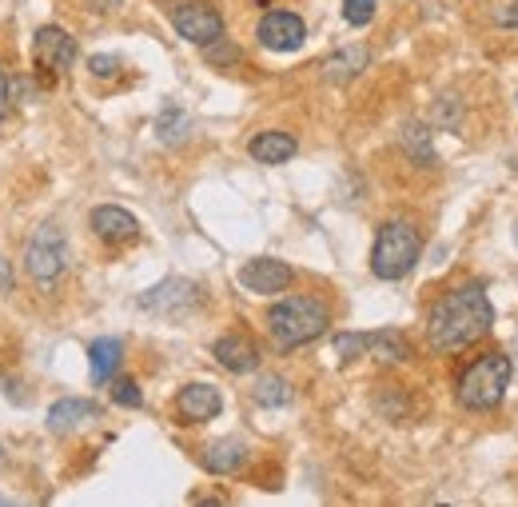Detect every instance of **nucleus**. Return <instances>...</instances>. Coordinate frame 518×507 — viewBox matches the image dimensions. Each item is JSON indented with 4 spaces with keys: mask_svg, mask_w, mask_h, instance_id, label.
<instances>
[{
    "mask_svg": "<svg viewBox=\"0 0 518 507\" xmlns=\"http://www.w3.org/2000/svg\"><path fill=\"white\" fill-rule=\"evenodd\" d=\"M495 324V308L487 300L483 284H459L451 288L427 316V336L439 352H463L479 344Z\"/></svg>",
    "mask_w": 518,
    "mask_h": 507,
    "instance_id": "f257e3e1",
    "label": "nucleus"
},
{
    "mask_svg": "<svg viewBox=\"0 0 518 507\" xmlns=\"http://www.w3.org/2000/svg\"><path fill=\"white\" fill-rule=\"evenodd\" d=\"M327 328H331V308L319 296H287L267 308V332L283 352H295L319 340Z\"/></svg>",
    "mask_w": 518,
    "mask_h": 507,
    "instance_id": "f03ea898",
    "label": "nucleus"
},
{
    "mask_svg": "<svg viewBox=\"0 0 518 507\" xmlns=\"http://www.w3.org/2000/svg\"><path fill=\"white\" fill-rule=\"evenodd\" d=\"M511 388V356L507 352H483L479 360H471L459 380H455V396L463 408L471 412H491L503 404Z\"/></svg>",
    "mask_w": 518,
    "mask_h": 507,
    "instance_id": "7ed1b4c3",
    "label": "nucleus"
},
{
    "mask_svg": "<svg viewBox=\"0 0 518 507\" xmlns=\"http://www.w3.org/2000/svg\"><path fill=\"white\" fill-rule=\"evenodd\" d=\"M423 256V232L411 220H387L375 232V248H371V272L379 280H403Z\"/></svg>",
    "mask_w": 518,
    "mask_h": 507,
    "instance_id": "20e7f679",
    "label": "nucleus"
},
{
    "mask_svg": "<svg viewBox=\"0 0 518 507\" xmlns=\"http://www.w3.org/2000/svg\"><path fill=\"white\" fill-rule=\"evenodd\" d=\"M24 272L28 280L48 292L56 288V280L68 272V240L56 224H40L32 236H28V248H24Z\"/></svg>",
    "mask_w": 518,
    "mask_h": 507,
    "instance_id": "39448f33",
    "label": "nucleus"
},
{
    "mask_svg": "<svg viewBox=\"0 0 518 507\" xmlns=\"http://www.w3.org/2000/svg\"><path fill=\"white\" fill-rule=\"evenodd\" d=\"M32 64L40 76H64L76 64V40L60 24H44L32 40Z\"/></svg>",
    "mask_w": 518,
    "mask_h": 507,
    "instance_id": "423d86ee",
    "label": "nucleus"
},
{
    "mask_svg": "<svg viewBox=\"0 0 518 507\" xmlns=\"http://www.w3.org/2000/svg\"><path fill=\"white\" fill-rule=\"evenodd\" d=\"M172 28L184 36V40H192V44H212L216 36H224V16L208 4V0H180L176 8H172Z\"/></svg>",
    "mask_w": 518,
    "mask_h": 507,
    "instance_id": "0eeeda50",
    "label": "nucleus"
},
{
    "mask_svg": "<svg viewBox=\"0 0 518 507\" xmlns=\"http://www.w3.org/2000/svg\"><path fill=\"white\" fill-rule=\"evenodd\" d=\"M196 304H200V288L192 280H180V276H172V280H164V284H156L140 296V308L156 312V316H184Z\"/></svg>",
    "mask_w": 518,
    "mask_h": 507,
    "instance_id": "6e6552de",
    "label": "nucleus"
},
{
    "mask_svg": "<svg viewBox=\"0 0 518 507\" xmlns=\"http://www.w3.org/2000/svg\"><path fill=\"white\" fill-rule=\"evenodd\" d=\"M256 36L259 44L271 48V52H295L307 40V24H303V16H295L287 8H275V12H267L259 20Z\"/></svg>",
    "mask_w": 518,
    "mask_h": 507,
    "instance_id": "1a4fd4ad",
    "label": "nucleus"
},
{
    "mask_svg": "<svg viewBox=\"0 0 518 507\" xmlns=\"http://www.w3.org/2000/svg\"><path fill=\"white\" fill-rule=\"evenodd\" d=\"M291 280H295L291 264H283L275 256H256V260H248L240 268V284L248 292H256V296H279L283 288H291Z\"/></svg>",
    "mask_w": 518,
    "mask_h": 507,
    "instance_id": "9d476101",
    "label": "nucleus"
},
{
    "mask_svg": "<svg viewBox=\"0 0 518 507\" xmlns=\"http://www.w3.org/2000/svg\"><path fill=\"white\" fill-rule=\"evenodd\" d=\"M176 412L188 424H208V420H216L224 412V396H220L216 384H188L176 396Z\"/></svg>",
    "mask_w": 518,
    "mask_h": 507,
    "instance_id": "9b49d317",
    "label": "nucleus"
},
{
    "mask_svg": "<svg viewBox=\"0 0 518 507\" xmlns=\"http://www.w3.org/2000/svg\"><path fill=\"white\" fill-rule=\"evenodd\" d=\"M92 232L104 244H132L140 236V220L120 204H100L92 208Z\"/></svg>",
    "mask_w": 518,
    "mask_h": 507,
    "instance_id": "f8f14e48",
    "label": "nucleus"
},
{
    "mask_svg": "<svg viewBox=\"0 0 518 507\" xmlns=\"http://www.w3.org/2000/svg\"><path fill=\"white\" fill-rule=\"evenodd\" d=\"M212 356H216V364H220V368H228V372H236V376H244V372L259 368L256 340H248L244 332H228V336H220V340L212 344Z\"/></svg>",
    "mask_w": 518,
    "mask_h": 507,
    "instance_id": "ddd939ff",
    "label": "nucleus"
},
{
    "mask_svg": "<svg viewBox=\"0 0 518 507\" xmlns=\"http://www.w3.org/2000/svg\"><path fill=\"white\" fill-rule=\"evenodd\" d=\"M367 352L375 364H407L411 360V340L399 332V328H379V332H367Z\"/></svg>",
    "mask_w": 518,
    "mask_h": 507,
    "instance_id": "4468645a",
    "label": "nucleus"
},
{
    "mask_svg": "<svg viewBox=\"0 0 518 507\" xmlns=\"http://www.w3.org/2000/svg\"><path fill=\"white\" fill-rule=\"evenodd\" d=\"M120 360H124V344H120L116 336L92 340V344H88V372H92V384H108V380L116 376Z\"/></svg>",
    "mask_w": 518,
    "mask_h": 507,
    "instance_id": "2eb2a0df",
    "label": "nucleus"
},
{
    "mask_svg": "<svg viewBox=\"0 0 518 507\" xmlns=\"http://www.w3.org/2000/svg\"><path fill=\"white\" fill-rule=\"evenodd\" d=\"M252 160L259 164H287L295 152H299V140L291 132H256L252 144H248Z\"/></svg>",
    "mask_w": 518,
    "mask_h": 507,
    "instance_id": "dca6fc26",
    "label": "nucleus"
},
{
    "mask_svg": "<svg viewBox=\"0 0 518 507\" xmlns=\"http://www.w3.org/2000/svg\"><path fill=\"white\" fill-rule=\"evenodd\" d=\"M367 60H371L367 44H347V48H339L335 56L323 60V76H327L331 84H347V80H355V76L367 68Z\"/></svg>",
    "mask_w": 518,
    "mask_h": 507,
    "instance_id": "f3484780",
    "label": "nucleus"
},
{
    "mask_svg": "<svg viewBox=\"0 0 518 507\" xmlns=\"http://www.w3.org/2000/svg\"><path fill=\"white\" fill-rule=\"evenodd\" d=\"M248 464V444L244 440H216L204 448V468L216 476H232Z\"/></svg>",
    "mask_w": 518,
    "mask_h": 507,
    "instance_id": "a211bd4d",
    "label": "nucleus"
},
{
    "mask_svg": "<svg viewBox=\"0 0 518 507\" xmlns=\"http://www.w3.org/2000/svg\"><path fill=\"white\" fill-rule=\"evenodd\" d=\"M88 420H96V404H92V400L68 396V400H56V404L48 408V428H52V432H72V428H80V424H88Z\"/></svg>",
    "mask_w": 518,
    "mask_h": 507,
    "instance_id": "6ab92c4d",
    "label": "nucleus"
},
{
    "mask_svg": "<svg viewBox=\"0 0 518 507\" xmlns=\"http://www.w3.org/2000/svg\"><path fill=\"white\" fill-rule=\"evenodd\" d=\"M184 132H188V112L176 108V104H168V108L156 116V136H160L164 144H180Z\"/></svg>",
    "mask_w": 518,
    "mask_h": 507,
    "instance_id": "aec40b11",
    "label": "nucleus"
},
{
    "mask_svg": "<svg viewBox=\"0 0 518 507\" xmlns=\"http://www.w3.org/2000/svg\"><path fill=\"white\" fill-rule=\"evenodd\" d=\"M256 404L259 408H283V404H291V384L283 376H263L256 384Z\"/></svg>",
    "mask_w": 518,
    "mask_h": 507,
    "instance_id": "412c9836",
    "label": "nucleus"
},
{
    "mask_svg": "<svg viewBox=\"0 0 518 507\" xmlns=\"http://www.w3.org/2000/svg\"><path fill=\"white\" fill-rule=\"evenodd\" d=\"M204 60L216 68H232V64H240V44L228 36H216L212 44H204Z\"/></svg>",
    "mask_w": 518,
    "mask_h": 507,
    "instance_id": "4be33fe9",
    "label": "nucleus"
},
{
    "mask_svg": "<svg viewBox=\"0 0 518 507\" xmlns=\"http://www.w3.org/2000/svg\"><path fill=\"white\" fill-rule=\"evenodd\" d=\"M335 352H339L343 364L363 360V352H367V332H339V336H335Z\"/></svg>",
    "mask_w": 518,
    "mask_h": 507,
    "instance_id": "5701e85b",
    "label": "nucleus"
},
{
    "mask_svg": "<svg viewBox=\"0 0 518 507\" xmlns=\"http://www.w3.org/2000/svg\"><path fill=\"white\" fill-rule=\"evenodd\" d=\"M375 404H379V412H383L387 420H403V416H407V396H403V388H379Z\"/></svg>",
    "mask_w": 518,
    "mask_h": 507,
    "instance_id": "b1692460",
    "label": "nucleus"
},
{
    "mask_svg": "<svg viewBox=\"0 0 518 507\" xmlns=\"http://www.w3.org/2000/svg\"><path fill=\"white\" fill-rule=\"evenodd\" d=\"M375 8H379V0H343V20L351 28H367L375 20Z\"/></svg>",
    "mask_w": 518,
    "mask_h": 507,
    "instance_id": "393cba45",
    "label": "nucleus"
},
{
    "mask_svg": "<svg viewBox=\"0 0 518 507\" xmlns=\"http://www.w3.org/2000/svg\"><path fill=\"white\" fill-rule=\"evenodd\" d=\"M403 144L423 160V164H435V152H431V136H427V128L423 124H411L407 132H403Z\"/></svg>",
    "mask_w": 518,
    "mask_h": 507,
    "instance_id": "a878e982",
    "label": "nucleus"
},
{
    "mask_svg": "<svg viewBox=\"0 0 518 507\" xmlns=\"http://www.w3.org/2000/svg\"><path fill=\"white\" fill-rule=\"evenodd\" d=\"M112 400H116L120 408H140V404H144V392H140L136 380L120 376V380H112Z\"/></svg>",
    "mask_w": 518,
    "mask_h": 507,
    "instance_id": "bb28decb",
    "label": "nucleus"
},
{
    "mask_svg": "<svg viewBox=\"0 0 518 507\" xmlns=\"http://www.w3.org/2000/svg\"><path fill=\"white\" fill-rule=\"evenodd\" d=\"M459 116H463V104H459L455 96L435 100V124H439V128H455V124H459Z\"/></svg>",
    "mask_w": 518,
    "mask_h": 507,
    "instance_id": "cd10ccee",
    "label": "nucleus"
},
{
    "mask_svg": "<svg viewBox=\"0 0 518 507\" xmlns=\"http://www.w3.org/2000/svg\"><path fill=\"white\" fill-rule=\"evenodd\" d=\"M88 72H92V76H100V80H108V76H116V72H120V56H104V52H100V56H92V60H88Z\"/></svg>",
    "mask_w": 518,
    "mask_h": 507,
    "instance_id": "c85d7f7f",
    "label": "nucleus"
},
{
    "mask_svg": "<svg viewBox=\"0 0 518 507\" xmlns=\"http://www.w3.org/2000/svg\"><path fill=\"white\" fill-rule=\"evenodd\" d=\"M495 20L507 24V28H518V4H503V8L495 12Z\"/></svg>",
    "mask_w": 518,
    "mask_h": 507,
    "instance_id": "c756f323",
    "label": "nucleus"
},
{
    "mask_svg": "<svg viewBox=\"0 0 518 507\" xmlns=\"http://www.w3.org/2000/svg\"><path fill=\"white\" fill-rule=\"evenodd\" d=\"M4 112H8V72L0 64V120H4Z\"/></svg>",
    "mask_w": 518,
    "mask_h": 507,
    "instance_id": "7c9ffc66",
    "label": "nucleus"
},
{
    "mask_svg": "<svg viewBox=\"0 0 518 507\" xmlns=\"http://www.w3.org/2000/svg\"><path fill=\"white\" fill-rule=\"evenodd\" d=\"M92 12H116L120 8V0H84Z\"/></svg>",
    "mask_w": 518,
    "mask_h": 507,
    "instance_id": "2f4dec72",
    "label": "nucleus"
},
{
    "mask_svg": "<svg viewBox=\"0 0 518 507\" xmlns=\"http://www.w3.org/2000/svg\"><path fill=\"white\" fill-rule=\"evenodd\" d=\"M4 264H8V260H0V288L8 292V288H12V280H8V268H4Z\"/></svg>",
    "mask_w": 518,
    "mask_h": 507,
    "instance_id": "473e14b6",
    "label": "nucleus"
},
{
    "mask_svg": "<svg viewBox=\"0 0 518 507\" xmlns=\"http://www.w3.org/2000/svg\"><path fill=\"white\" fill-rule=\"evenodd\" d=\"M4 456H8V452H4V444H0V468H4Z\"/></svg>",
    "mask_w": 518,
    "mask_h": 507,
    "instance_id": "72a5a7b5",
    "label": "nucleus"
},
{
    "mask_svg": "<svg viewBox=\"0 0 518 507\" xmlns=\"http://www.w3.org/2000/svg\"><path fill=\"white\" fill-rule=\"evenodd\" d=\"M515 244H518V224H515Z\"/></svg>",
    "mask_w": 518,
    "mask_h": 507,
    "instance_id": "f704fd0d",
    "label": "nucleus"
},
{
    "mask_svg": "<svg viewBox=\"0 0 518 507\" xmlns=\"http://www.w3.org/2000/svg\"><path fill=\"white\" fill-rule=\"evenodd\" d=\"M0 504H8V500H4V496H0Z\"/></svg>",
    "mask_w": 518,
    "mask_h": 507,
    "instance_id": "c9c22d12",
    "label": "nucleus"
}]
</instances>
